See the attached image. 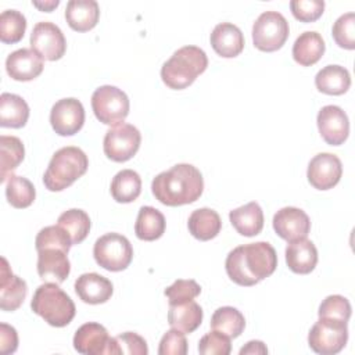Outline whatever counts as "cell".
<instances>
[{
	"instance_id": "obj_12",
	"label": "cell",
	"mask_w": 355,
	"mask_h": 355,
	"mask_svg": "<svg viewBox=\"0 0 355 355\" xmlns=\"http://www.w3.org/2000/svg\"><path fill=\"white\" fill-rule=\"evenodd\" d=\"M50 123L60 136L78 133L85 123V108L78 98L67 97L58 100L50 111Z\"/></svg>"
},
{
	"instance_id": "obj_29",
	"label": "cell",
	"mask_w": 355,
	"mask_h": 355,
	"mask_svg": "<svg viewBox=\"0 0 355 355\" xmlns=\"http://www.w3.org/2000/svg\"><path fill=\"white\" fill-rule=\"evenodd\" d=\"M29 107L26 101L12 93H1L0 96V126L22 128L28 122Z\"/></svg>"
},
{
	"instance_id": "obj_17",
	"label": "cell",
	"mask_w": 355,
	"mask_h": 355,
	"mask_svg": "<svg viewBox=\"0 0 355 355\" xmlns=\"http://www.w3.org/2000/svg\"><path fill=\"white\" fill-rule=\"evenodd\" d=\"M111 337L107 329L96 322L82 324L73 336V348L85 355H108Z\"/></svg>"
},
{
	"instance_id": "obj_38",
	"label": "cell",
	"mask_w": 355,
	"mask_h": 355,
	"mask_svg": "<svg viewBox=\"0 0 355 355\" xmlns=\"http://www.w3.org/2000/svg\"><path fill=\"white\" fill-rule=\"evenodd\" d=\"M334 42L347 50L355 49V14L352 11L340 15L331 31Z\"/></svg>"
},
{
	"instance_id": "obj_16",
	"label": "cell",
	"mask_w": 355,
	"mask_h": 355,
	"mask_svg": "<svg viewBox=\"0 0 355 355\" xmlns=\"http://www.w3.org/2000/svg\"><path fill=\"white\" fill-rule=\"evenodd\" d=\"M68 252L60 248H43L37 251V275L47 283H62L71 272Z\"/></svg>"
},
{
	"instance_id": "obj_33",
	"label": "cell",
	"mask_w": 355,
	"mask_h": 355,
	"mask_svg": "<svg viewBox=\"0 0 355 355\" xmlns=\"http://www.w3.org/2000/svg\"><path fill=\"white\" fill-rule=\"evenodd\" d=\"M244 315L233 306H220L211 318V329L220 331L230 338L239 337L244 331Z\"/></svg>"
},
{
	"instance_id": "obj_30",
	"label": "cell",
	"mask_w": 355,
	"mask_h": 355,
	"mask_svg": "<svg viewBox=\"0 0 355 355\" xmlns=\"http://www.w3.org/2000/svg\"><path fill=\"white\" fill-rule=\"evenodd\" d=\"M165 216L154 207L146 205L139 209L135 223V233L137 239L144 241H154L159 239L165 232Z\"/></svg>"
},
{
	"instance_id": "obj_4",
	"label": "cell",
	"mask_w": 355,
	"mask_h": 355,
	"mask_svg": "<svg viewBox=\"0 0 355 355\" xmlns=\"http://www.w3.org/2000/svg\"><path fill=\"white\" fill-rule=\"evenodd\" d=\"M87 155L75 146H67L57 150L43 175V183L50 191H61L69 187L87 171Z\"/></svg>"
},
{
	"instance_id": "obj_13",
	"label": "cell",
	"mask_w": 355,
	"mask_h": 355,
	"mask_svg": "<svg viewBox=\"0 0 355 355\" xmlns=\"http://www.w3.org/2000/svg\"><path fill=\"white\" fill-rule=\"evenodd\" d=\"M343 165L337 155L330 153L316 154L308 164L306 178L318 190L333 189L341 179Z\"/></svg>"
},
{
	"instance_id": "obj_14",
	"label": "cell",
	"mask_w": 355,
	"mask_h": 355,
	"mask_svg": "<svg viewBox=\"0 0 355 355\" xmlns=\"http://www.w3.org/2000/svg\"><path fill=\"white\" fill-rule=\"evenodd\" d=\"M318 129L322 139L330 146L343 144L349 135V121L338 105H324L318 112Z\"/></svg>"
},
{
	"instance_id": "obj_41",
	"label": "cell",
	"mask_w": 355,
	"mask_h": 355,
	"mask_svg": "<svg viewBox=\"0 0 355 355\" xmlns=\"http://www.w3.org/2000/svg\"><path fill=\"white\" fill-rule=\"evenodd\" d=\"M230 351V337L216 330L207 333L198 343V352L201 355H229Z\"/></svg>"
},
{
	"instance_id": "obj_9",
	"label": "cell",
	"mask_w": 355,
	"mask_h": 355,
	"mask_svg": "<svg viewBox=\"0 0 355 355\" xmlns=\"http://www.w3.org/2000/svg\"><path fill=\"white\" fill-rule=\"evenodd\" d=\"M288 33V22L283 14L277 11H265L252 25V43L261 51H276L283 47Z\"/></svg>"
},
{
	"instance_id": "obj_26",
	"label": "cell",
	"mask_w": 355,
	"mask_h": 355,
	"mask_svg": "<svg viewBox=\"0 0 355 355\" xmlns=\"http://www.w3.org/2000/svg\"><path fill=\"white\" fill-rule=\"evenodd\" d=\"M187 227L193 237L200 241H208L219 234L222 220L216 211L211 208H198L189 216Z\"/></svg>"
},
{
	"instance_id": "obj_10",
	"label": "cell",
	"mask_w": 355,
	"mask_h": 355,
	"mask_svg": "<svg viewBox=\"0 0 355 355\" xmlns=\"http://www.w3.org/2000/svg\"><path fill=\"white\" fill-rule=\"evenodd\" d=\"M140 141L141 135L139 129L130 123L122 122L107 130L103 141V150L111 161L125 162L139 151Z\"/></svg>"
},
{
	"instance_id": "obj_11",
	"label": "cell",
	"mask_w": 355,
	"mask_h": 355,
	"mask_svg": "<svg viewBox=\"0 0 355 355\" xmlns=\"http://www.w3.org/2000/svg\"><path fill=\"white\" fill-rule=\"evenodd\" d=\"M31 47L47 61L60 60L67 50L62 31L50 21L37 22L31 33Z\"/></svg>"
},
{
	"instance_id": "obj_45",
	"label": "cell",
	"mask_w": 355,
	"mask_h": 355,
	"mask_svg": "<svg viewBox=\"0 0 355 355\" xmlns=\"http://www.w3.org/2000/svg\"><path fill=\"white\" fill-rule=\"evenodd\" d=\"M18 347V334L12 326L7 323H0V352L8 355L17 351Z\"/></svg>"
},
{
	"instance_id": "obj_39",
	"label": "cell",
	"mask_w": 355,
	"mask_h": 355,
	"mask_svg": "<svg viewBox=\"0 0 355 355\" xmlns=\"http://www.w3.org/2000/svg\"><path fill=\"white\" fill-rule=\"evenodd\" d=\"M201 293V287L196 280H184L178 279L173 284H171L168 288H165L164 294L168 298L169 305L183 304L187 301L194 300Z\"/></svg>"
},
{
	"instance_id": "obj_19",
	"label": "cell",
	"mask_w": 355,
	"mask_h": 355,
	"mask_svg": "<svg viewBox=\"0 0 355 355\" xmlns=\"http://www.w3.org/2000/svg\"><path fill=\"white\" fill-rule=\"evenodd\" d=\"M28 294V286L24 279L15 276L6 258H1L0 270V308L1 311L12 312L18 309Z\"/></svg>"
},
{
	"instance_id": "obj_44",
	"label": "cell",
	"mask_w": 355,
	"mask_h": 355,
	"mask_svg": "<svg viewBox=\"0 0 355 355\" xmlns=\"http://www.w3.org/2000/svg\"><path fill=\"white\" fill-rule=\"evenodd\" d=\"M118 355L121 354H129V355H147L148 348L146 340L133 333V331H125L115 337Z\"/></svg>"
},
{
	"instance_id": "obj_2",
	"label": "cell",
	"mask_w": 355,
	"mask_h": 355,
	"mask_svg": "<svg viewBox=\"0 0 355 355\" xmlns=\"http://www.w3.org/2000/svg\"><path fill=\"white\" fill-rule=\"evenodd\" d=\"M204 190L201 172L191 164H176L158 173L151 183L154 197L164 205L179 207L200 198Z\"/></svg>"
},
{
	"instance_id": "obj_31",
	"label": "cell",
	"mask_w": 355,
	"mask_h": 355,
	"mask_svg": "<svg viewBox=\"0 0 355 355\" xmlns=\"http://www.w3.org/2000/svg\"><path fill=\"white\" fill-rule=\"evenodd\" d=\"M25 148L17 136H0V182L4 183L24 161Z\"/></svg>"
},
{
	"instance_id": "obj_6",
	"label": "cell",
	"mask_w": 355,
	"mask_h": 355,
	"mask_svg": "<svg viewBox=\"0 0 355 355\" xmlns=\"http://www.w3.org/2000/svg\"><path fill=\"white\" fill-rule=\"evenodd\" d=\"M93 257L98 266L110 272L125 270L133 259L130 241L119 233H107L98 237L93 247Z\"/></svg>"
},
{
	"instance_id": "obj_7",
	"label": "cell",
	"mask_w": 355,
	"mask_h": 355,
	"mask_svg": "<svg viewBox=\"0 0 355 355\" xmlns=\"http://www.w3.org/2000/svg\"><path fill=\"white\" fill-rule=\"evenodd\" d=\"M347 340V322L333 318H319L308 334V344L311 349L320 355L338 354L345 347Z\"/></svg>"
},
{
	"instance_id": "obj_3",
	"label": "cell",
	"mask_w": 355,
	"mask_h": 355,
	"mask_svg": "<svg viewBox=\"0 0 355 355\" xmlns=\"http://www.w3.org/2000/svg\"><path fill=\"white\" fill-rule=\"evenodd\" d=\"M208 67L205 51L197 46H183L164 62L161 68L162 82L175 90L190 86Z\"/></svg>"
},
{
	"instance_id": "obj_40",
	"label": "cell",
	"mask_w": 355,
	"mask_h": 355,
	"mask_svg": "<svg viewBox=\"0 0 355 355\" xmlns=\"http://www.w3.org/2000/svg\"><path fill=\"white\" fill-rule=\"evenodd\" d=\"M351 304L349 301L338 294H333L326 297L318 311L319 318H333L348 322L351 318Z\"/></svg>"
},
{
	"instance_id": "obj_32",
	"label": "cell",
	"mask_w": 355,
	"mask_h": 355,
	"mask_svg": "<svg viewBox=\"0 0 355 355\" xmlns=\"http://www.w3.org/2000/svg\"><path fill=\"white\" fill-rule=\"evenodd\" d=\"M141 193L140 175L133 169L119 171L111 182V196L116 202L128 204L135 201Z\"/></svg>"
},
{
	"instance_id": "obj_36",
	"label": "cell",
	"mask_w": 355,
	"mask_h": 355,
	"mask_svg": "<svg viewBox=\"0 0 355 355\" xmlns=\"http://www.w3.org/2000/svg\"><path fill=\"white\" fill-rule=\"evenodd\" d=\"M26 19L17 10H6L0 14V40L6 44L18 43L25 33Z\"/></svg>"
},
{
	"instance_id": "obj_18",
	"label": "cell",
	"mask_w": 355,
	"mask_h": 355,
	"mask_svg": "<svg viewBox=\"0 0 355 355\" xmlns=\"http://www.w3.org/2000/svg\"><path fill=\"white\" fill-rule=\"evenodd\" d=\"M43 58L32 49H18L6 60V69L11 79L28 82L37 78L43 71Z\"/></svg>"
},
{
	"instance_id": "obj_1",
	"label": "cell",
	"mask_w": 355,
	"mask_h": 355,
	"mask_svg": "<svg viewBox=\"0 0 355 355\" xmlns=\"http://www.w3.org/2000/svg\"><path fill=\"white\" fill-rule=\"evenodd\" d=\"M277 266V254L266 241L233 248L225 262L227 276L239 286L250 287L269 277Z\"/></svg>"
},
{
	"instance_id": "obj_5",
	"label": "cell",
	"mask_w": 355,
	"mask_h": 355,
	"mask_svg": "<svg viewBox=\"0 0 355 355\" xmlns=\"http://www.w3.org/2000/svg\"><path fill=\"white\" fill-rule=\"evenodd\" d=\"M32 311L53 327H64L72 322L76 308L71 297L57 283L40 284L31 301Z\"/></svg>"
},
{
	"instance_id": "obj_43",
	"label": "cell",
	"mask_w": 355,
	"mask_h": 355,
	"mask_svg": "<svg viewBox=\"0 0 355 355\" xmlns=\"http://www.w3.org/2000/svg\"><path fill=\"white\" fill-rule=\"evenodd\" d=\"M159 355H186L187 354V340L183 331L178 329L168 330L158 347Z\"/></svg>"
},
{
	"instance_id": "obj_20",
	"label": "cell",
	"mask_w": 355,
	"mask_h": 355,
	"mask_svg": "<svg viewBox=\"0 0 355 355\" xmlns=\"http://www.w3.org/2000/svg\"><path fill=\"white\" fill-rule=\"evenodd\" d=\"M75 291L83 302L97 305L104 304L111 298L114 286L107 277L96 272H90L83 273L76 279Z\"/></svg>"
},
{
	"instance_id": "obj_24",
	"label": "cell",
	"mask_w": 355,
	"mask_h": 355,
	"mask_svg": "<svg viewBox=\"0 0 355 355\" xmlns=\"http://www.w3.org/2000/svg\"><path fill=\"white\" fill-rule=\"evenodd\" d=\"M229 219L237 233L245 237L259 234L263 227V212L259 204L255 201L230 211Z\"/></svg>"
},
{
	"instance_id": "obj_37",
	"label": "cell",
	"mask_w": 355,
	"mask_h": 355,
	"mask_svg": "<svg viewBox=\"0 0 355 355\" xmlns=\"http://www.w3.org/2000/svg\"><path fill=\"white\" fill-rule=\"evenodd\" d=\"M72 245L69 234L58 225L55 226H46L39 230L35 239L36 251L43 248H60L65 252L69 251Z\"/></svg>"
},
{
	"instance_id": "obj_23",
	"label": "cell",
	"mask_w": 355,
	"mask_h": 355,
	"mask_svg": "<svg viewBox=\"0 0 355 355\" xmlns=\"http://www.w3.org/2000/svg\"><path fill=\"white\" fill-rule=\"evenodd\" d=\"M100 17V8L94 0H69L65 8V19L71 29L87 32L93 29Z\"/></svg>"
},
{
	"instance_id": "obj_34",
	"label": "cell",
	"mask_w": 355,
	"mask_h": 355,
	"mask_svg": "<svg viewBox=\"0 0 355 355\" xmlns=\"http://www.w3.org/2000/svg\"><path fill=\"white\" fill-rule=\"evenodd\" d=\"M57 225L69 234L72 245L82 243L90 232V218L83 209L79 208H72L62 212L57 219Z\"/></svg>"
},
{
	"instance_id": "obj_42",
	"label": "cell",
	"mask_w": 355,
	"mask_h": 355,
	"mask_svg": "<svg viewBox=\"0 0 355 355\" xmlns=\"http://www.w3.org/2000/svg\"><path fill=\"white\" fill-rule=\"evenodd\" d=\"M290 8L294 15L301 22H313L322 17L324 10L323 0H293L290 1Z\"/></svg>"
},
{
	"instance_id": "obj_35",
	"label": "cell",
	"mask_w": 355,
	"mask_h": 355,
	"mask_svg": "<svg viewBox=\"0 0 355 355\" xmlns=\"http://www.w3.org/2000/svg\"><path fill=\"white\" fill-rule=\"evenodd\" d=\"M6 197L8 204L21 209L29 207L35 201L36 190L31 180L12 173L6 183Z\"/></svg>"
},
{
	"instance_id": "obj_21",
	"label": "cell",
	"mask_w": 355,
	"mask_h": 355,
	"mask_svg": "<svg viewBox=\"0 0 355 355\" xmlns=\"http://www.w3.org/2000/svg\"><path fill=\"white\" fill-rule=\"evenodd\" d=\"M211 46L223 58L237 57L244 49V36L239 26L230 22L218 24L211 32Z\"/></svg>"
},
{
	"instance_id": "obj_28",
	"label": "cell",
	"mask_w": 355,
	"mask_h": 355,
	"mask_svg": "<svg viewBox=\"0 0 355 355\" xmlns=\"http://www.w3.org/2000/svg\"><path fill=\"white\" fill-rule=\"evenodd\" d=\"M202 322V308L194 301H187L183 304L169 305L168 323L172 329L180 331L193 333Z\"/></svg>"
},
{
	"instance_id": "obj_22",
	"label": "cell",
	"mask_w": 355,
	"mask_h": 355,
	"mask_svg": "<svg viewBox=\"0 0 355 355\" xmlns=\"http://www.w3.org/2000/svg\"><path fill=\"white\" fill-rule=\"evenodd\" d=\"M286 263L294 273H311L318 263V250L315 244L308 239L290 241L286 247Z\"/></svg>"
},
{
	"instance_id": "obj_15",
	"label": "cell",
	"mask_w": 355,
	"mask_h": 355,
	"mask_svg": "<svg viewBox=\"0 0 355 355\" xmlns=\"http://www.w3.org/2000/svg\"><path fill=\"white\" fill-rule=\"evenodd\" d=\"M272 225L276 234L286 241L306 239L311 230L309 216L295 207H284L279 209L273 216Z\"/></svg>"
},
{
	"instance_id": "obj_46",
	"label": "cell",
	"mask_w": 355,
	"mask_h": 355,
	"mask_svg": "<svg viewBox=\"0 0 355 355\" xmlns=\"http://www.w3.org/2000/svg\"><path fill=\"white\" fill-rule=\"evenodd\" d=\"M245 354H268V348L262 341L252 340V341H248L240 349V355H245Z\"/></svg>"
},
{
	"instance_id": "obj_25",
	"label": "cell",
	"mask_w": 355,
	"mask_h": 355,
	"mask_svg": "<svg viewBox=\"0 0 355 355\" xmlns=\"http://www.w3.org/2000/svg\"><path fill=\"white\" fill-rule=\"evenodd\" d=\"M324 50L326 44L320 33L306 31L295 39L293 44V58L302 67H311L322 58Z\"/></svg>"
},
{
	"instance_id": "obj_47",
	"label": "cell",
	"mask_w": 355,
	"mask_h": 355,
	"mask_svg": "<svg viewBox=\"0 0 355 355\" xmlns=\"http://www.w3.org/2000/svg\"><path fill=\"white\" fill-rule=\"evenodd\" d=\"M32 4L37 8H40L42 11H46V12H50L53 8H55L60 1L58 0H51V1H44V3H40V1H32Z\"/></svg>"
},
{
	"instance_id": "obj_8",
	"label": "cell",
	"mask_w": 355,
	"mask_h": 355,
	"mask_svg": "<svg viewBox=\"0 0 355 355\" xmlns=\"http://www.w3.org/2000/svg\"><path fill=\"white\" fill-rule=\"evenodd\" d=\"M92 108L96 118L104 123L115 126L122 123L129 114V98L116 86L104 85L92 94Z\"/></svg>"
},
{
	"instance_id": "obj_27",
	"label": "cell",
	"mask_w": 355,
	"mask_h": 355,
	"mask_svg": "<svg viewBox=\"0 0 355 355\" xmlns=\"http://www.w3.org/2000/svg\"><path fill=\"white\" fill-rule=\"evenodd\" d=\"M316 89L324 94L340 96L351 86V75L341 65H326L315 76Z\"/></svg>"
}]
</instances>
